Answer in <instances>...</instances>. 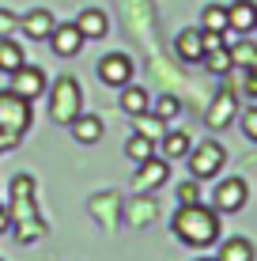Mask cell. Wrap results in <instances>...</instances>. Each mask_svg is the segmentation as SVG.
<instances>
[{
  "label": "cell",
  "instance_id": "cell-1",
  "mask_svg": "<svg viewBox=\"0 0 257 261\" xmlns=\"http://www.w3.org/2000/svg\"><path fill=\"white\" fill-rule=\"evenodd\" d=\"M174 235H178L185 246L193 250H205L212 242H219V231H223V223H219V212L208 208L205 201L201 204H182L178 212H174Z\"/></svg>",
  "mask_w": 257,
  "mask_h": 261
},
{
  "label": "cell",
  "instance_id": "cell-2",
  "mask_svg": "<svg viewBox=\"0 0 257 261\" xmlns=\"http://www.w3.org/2000/svg\"><path fill=\"white\" fill-rule=\"evenodd\" d=\"M8 223H12L19 242L42 239L46 223H42L38 208H34V178L31 174H15L12 178V201H8Z\"/></svg>",
  "mask_w": 257,
  "mask_h": 261
},
{
  "label": "cell",
  "instance_id": "cell-3",
  "mask_svg": "<svg viewBox=\"0 0 257 261\" xmlns=\"http://www.w3.org/2000/svg\"><path fill=\"white\" fill-rule=\"evenodd\" d=\"M26 129H31V102L19 98L12 87L0 91V151L15 148Z\"/></svg>",
  "mask_w": 257,
  "mask_h": 261
},
{
  "label": "cell",
  "instance_id": "cell-4",
  "mask_svg": "<svg viewBox=\"0 0 257 261\" xmlns=\"http://www.w3.org/2000/svg\"><path fill=\"white\" fill-rule=\"evenodd\" d=\"M83 114V87L72 76H61L49 91V118L57 125H72Z\"/></svg>",
  "mask_w": 257,
  "mask_h": 261
},
{
  "label": "cell",
  "instance_id": "cell-5",
  "mask_svg": "<svg viewBox=\"0 0 257 261\" xmlns=\"http://www.w3.org/2000/svg\"><path fill=\"white\" fill-rule=\"evenodd\" d=\"M227 163V151L219 140H205L197 144V148H189V174L197 178V182H208V178H216L219 170Z\"/></svg>",
  "mask_w": 257,
  "mask_h": 261
},
{
  "label": "cell",
  "instance_id": "cell-6",
  "mask_svg": "<svg viewBox=\"0 0 257 261\" xmlns=\"http://www.w3.org/2000/svg\"><path fill=\"white\" fill-rule=\"evenodd\" d=\"M246 201H250V190H246L242 178H223L212 193V208L216 212H242Z\"/></svg>",
  "mask_w": 257,
  "mask_h": 261
},
{
  "label": "cell",
  "instance_id": "cell-7",
  "mask_svg": "<svg viewBox=\"0 0 257 261\" xmlns=\"http://www.w3.org/2000/svg\"><path fill=\"white\" fill-rule=\"evenodd\" d=\"M99 84L102 87H125V84H132V61L125 57V53H106V57L99 61Z\"/></svg>",
  "mask_w": 257,
  "mask_h": 261
},
{
  "label": "cell",
  "instance_id": "cell-8",
  "mask_svg": "<svg viewBox=\"0 0 257 261\" xmlns=\"http://www.w3.org/2000/svg\"><path fill=\"white\" fill-rule=\"evenodd\" d=\"M170 178V163L166 159H159V155H152V159H144V163L136 167V174H132V190L136 193H152V190H159V186Z\"/></svg>",
  "mask_w": 257,
  "mask_h": 261
},
{
  "label": "cell",
  "instance_id": "cell-9",
  "mask_svg": "<svg viewBox=\"0 0 257 261\" xmlns=\"http://www.w3.org/2000/svg\"><path fill=\"white\" fill-rule=\"evenodd\" d=\"M12 91L19 98H26V102H34V98L46 91V72L38 65H19L12 72Z\"/></svg>",
  "mask_w": 257,
  "mask_h": 261
},
{
  "label": "cell",
  "instance_id": "cell-10",
  "mask_svg": "<svg viewBox=\"0 0 257 261\" xmlns=\"http://www.w3.org/2000/svg\"><path fill=\"white\" fill-rule=\"evenodd\" d=\"M49 46L57 57H76L79 49H83V34L76 31V23H57L49 34Z\"/></svg>",
  "mask_w": 257,
  "mask_h": 261
},
{
  "label": "cell",
  "instance_id": "cell-11",
  "mask_svg": "<svg viewBox=\"0 0 257 261\" xmlns=\"http://www.w3.org/2000/svg\"><path fill=\"white\" fill-rule=\"evenodd\" d=\"M227 31H235V34H253L257 31V4L253 0H235L227 8Z\"/></svg>",
  "mask_w": 257,
  "mask_h": 261
},
{
  "label": "cell",
  "instance_id": "cell-12",
  "mask_svg": "<svg viewBox=\"0 0 257 261\" xmlns=\"http://www.w3.org/2000/svg\"><path fill=\"white\" fill-rule=\"evenodd\" d=\"M72 23H76V31L83 34V42H95V38H102V34L110 31V19H106V12H99V8H87V12H79Z\"/></svg>",
  "mask_w": 257,
  "mask_h": 261
},
{
  "label": "cell",
  "instance_id": "cell-13",
  "mask_svg": "<svg viewBox=\"0 0 257 261\" xmlns=\"http://www.w3.org/2000/svg\"><path fill=\"white\" fill-rule=\"evenodd\" d=\"M235 91H219L216 95V102L208 106V114H205V121H208V129H227L235 118Z\"/></svg>",
  "mask_w": 257,
  "mask_h": 261
},
{
  "label": "cell",
  "instance_id": "cell-14",
  "mask_svg": "<svg viewBox=\"0 0 257 261\" xmlns=\"http://www.w3.org/2000/svg\"><path fill=\"white\" fill-rule=\"evenodd\" d=\"M19 27L31 34V38H49L53 27H57V19H53L49 8H34V12H26L23 19H19Z\"/></svg>",
  "mask_w": 257,
  "mask_h": 261
},
{
  "label": "cell",
  "instance_id": "cell-15",
  "mask_svg": "<svg viewBox=\"0 0 257 261\" xmlns=\"http://www.w3.org/2000/svg\"><path fill=\"white\" fill-rule=\"evenodd\" d=\"M174 49H178V57H182V61L197 65V61L205 57V46H201V27H185L178 38H174Z\"/></svg>",
  "mask_w": 257,
  "mask_h": 261
},
{
  "label": "cell",
  "instance_id": "cell-16",
  "mask_svg": "<svg viewBox=\"0 0 257 261\" xmlns=\"http://www.w3.org/2000/svg\"><path fill=\"white\" fill-rule=\"evenodd\" d=\"M148 106H152V98H148L144 87H136V84H125V87H121V110H125L129 118L148 114Z\"/></svg>",
  "mask_w": 257,
  "mask_h": 261
},
{
  "label": "cell",
  "instance_id": "cell-17",
  "mask_svg": "<svg viewBox=\"0 0 257 261\" xmlns=\"http://www.w3.org/2000/svg\"><path fill=\"white\" fill-rule=\"evenodd\" d=\"M68 129H72V137H76L79 144H99V140H102V121L95 118V114H79Z\"/></svg>",
  "mask_w": 257,
  "mask_h": 261
},
{
  "label": "cell",
  "instance_id": "cell-18",
  "mask_svg": "<svg viewBox=\"0 0 257 261\" xmlns=\"http://www.w3.org/2000/svg\"><path fill=\"white\" fill-rule=\"evenodd\" d=\"M159 144H163V159H166V163L185 159V155H189V148H193L189 133H163V137H159Z\"/></svg>",
  "mask_w": 257,
  "mask_h": 261
},
{
  "label": "cell",
  "instance_id": "cell-19",
  "mask_svg": "<svg viewBox=\"0 0 257 261\" xmlns=\"http://www.w3.org/2000/svg\"><path fill=\"white\" fill-rule=\"evenodd\" d=\"M216 261H253V242L250 239H227L219 246Z\"/></svg>",
  "mask_w": 257,
  "mask_h": 261
},
{
  "label": "cell",
  "instance_id": "cell-20",
  "mask_svg": "<svg viewBox=\"0 0 257 261\" xmlns=\"http://www.w3.org/2000/svg\"><path fill=\"white\" fill-rule=\"evenodd\" d=\"M19 65H26L23 46H19V42H12V38H0V72H8V76H12Z\"/></svg>",
  "mask_w": 257,
  "mask_h": 261
},
{
  "label": "cell",
  "instance_id": "cell-21",
  "mask_svg": "<svg viewBox=\"0 0 257 261\" xmlns=\"http://www.w3.org/2000/svg\"><path fill=\"white\" fill-rule=\"evenodd\" d=\"M125 155L132 159V163H144V159L155 155V140L144 137V133H132V137L125 140Z\"/></svg>",
  "mask_w": 257,
  "mask_h": 261
},
{
  "label": "cell",
  "instance_id": "cell-22",
  "mask_svg": "<svg viewBox=\"0 0 257 261\" xmlns=\"http://www.w3.org/2000/svg\"><path fill=\"white\" fill-rule=\"evenodd\" d=\"M201 61H205V65H208V72H216V76H227V72H235V61H231V49H227V46L208 49Z\"/></svg>",
  "mask_w": 257,
  "mask_h": 261
},
{
  "label": "cell",
  "instance_id": "cell-23",
  "mask_svg": "<svg viewBox=\"0 0 257 261\" xmlns=\"http://www.w3.org/2000/svg\"><path fill=\"white\" fill-rule=\"evenodd\" d=\"M201 31L227 34V8H223V4H208L205 12H201Z\"/></svg>",
  "mask_w": 257,
  "mask_h": 261
},
{
  "label": "cell",
  "instance_id": "cell-24",
  "mask_svg": "<svg viewBox=\"0 0 257 261\" xmlns=\"http://www.w3.org/2000/svg\"><path fill=\"white\" fill-rule=\"evenodd\" d=\"M148 110H152L155 118L166 125V121H174V118L182 114V102H178L174 95H163V98H155V106H148Z\"/></svg>",
  "mask_w": 257,
  "mask_h": 261
},
{
  "label": "cell",
  "instance_id": "cell-25",
  "mask_svg": "<svg viewBox=\"0 0 257 261\" xmlns=\"http://www.w3.org/2000/svg\"><path fill=\"white\" fill-rule=\"evenodd\" d=\"M227 49H231L235 68H238V65H246V68H250V65H257V46H253V42H235V46L227 42Z\"/></svg>",
  "mask_w": 257,
  "mask_h": 261
},
{
  "label": "cell",
  "instance_id": "cell-26",
  "mask_svg": "<svg viewBox=\"0 0 257 261\" xmlns=\"http://www.w3.org/2000/svg\"><path fill=\"white\" fill-rule=\"evenodd\" d=\"M136 133H144V137L159 140V137H163V121H159L155 114H152V118H148V114H140V118H136Z\"/></svg>",
  "mask_w": 257,
  "mask_h": 261
},
{
  "label": "cell",
  "instance_id": "cell-27",
  "mask_svg": "<svg viewBox=\"0 0 257 261\" xmlns=\"http://www.w3.org/2000/svg\"><path fill=\"white\" fill-rule=\"evenodd\" d=\"M178 204H201V186H197V178L178 186Z\"/></svg>",
  "mask_w": 257,
  "mask_h": 261
},
{
  "label": "cell",
  "instance_id": "cell-28",
  "mask_svg": "<svg viewBox=\"0 0 257 261\" xmlns=\"http://www.w3.org/2000/svg\"><path fill=\"white\" fill-rule=\"evenodd\" d=\"M242 133H246V140L257 144V106H246V114H242Z\"/></svg>",
  "mask_w": 257,
  "mask_h": 261
},
{
  "label": "cell",
  "instance_id": "cell-29",
  "mask_svg": "<svg viewBox=\"0 0 257 261\" xmlns=\"http://www.w3.org/2000/svg\"><path fill=\"white\" fill-rule=\"evenodd\" d=\"M15 23H19V19H15L12 12H4V8H0V38H8V31H12Z\"/></svg>",
  "mask_w": 257,
  "mask_h": 261
},
{
  "label": "cell",
  "instance_id": "cell-30",
  "mask_svg": "<svg viewBox=\"0 0 257 261\" xmlns=\"http://www.w3.org/2000/svg\"><path fill=\"white\" fill-rule=\"evenodd\" d=\"M152 201H144V208H140V204H132V223H140V220H152Z\"/></svg>",
  "mask_w": 257,
  "mask_h": 261
},
{
  "label": "cell",
  "instance_id": "cell-31",
  "mask_svg": "<svg viewBox=\"0 0 257 261\" xmlns=\"http://www.w3.org/2000/svg\"><path fill=\"white\" fill-rule=\"evenodd\" d=\"M246 95H253V98H257V65L246 68Z\"/></svg>",
  "mask_w": 257,
  "mask_h": 261
},
{
  "label": "cell",
  "instance_id": "cell-32",
  "mask_svg": "<svg viewBox=\"0 0 257 261\" xmlns=\"http://www.w3.org/2000/svg\"><path fill=\"white\" fill-rule=\"evenodd\" d=\"M4 231H12V223H8V208H0V235Z\"/></svg>",
  "mask_w": 257,
  "mask_h": 261
},
{
  "label": "cell",
  "instance_id": "cell-33",
  "mask_svg": "<svg viewBox=\"0 0 257 261\" xmlns=\"http://www.w3.org/2000/svg\"><path fill=\"white\" fill-rule=\"evenodd\" d=\"M201 261H216V257H201Z\"/></svg>",
  "mask_w": 257,
  "mask_h": 261
}]
</instances>
